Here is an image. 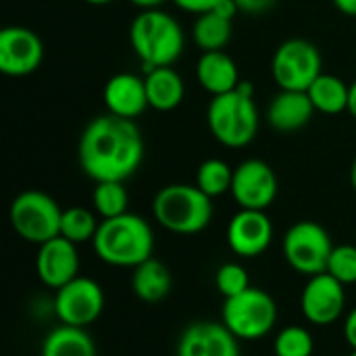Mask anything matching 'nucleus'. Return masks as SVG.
<instances>
[{"instance_id": "nucleus-9", "label": "nucleus", "mask_w": 356, "mask_h": 356, "mask_svg": "<svg viewBox=\"0 0 356 356\" xmlns=\"http://www.w3.org/2000/svg\"><path fill=\"white\" fill-rule=\"evenodd\" d=\"M271 73L280 90H302L307 92L311 83L323 73L321 71V54L319 48L300 38L286 40L277 46Z\"/></svg>"}, {"instance_id": "nucleus-26", "label": "nucleus", "mask_w": 356, "mask_h": 356, "mask_svg": "<svg viewBox=\"0 0 356 356\" xmlns=\"http://www.w3.org/2000/svg\"><path fill=\"white\" fill-rule=\"evenodd\" d=\"M92 204L96 215H100L102 219L125 215L129 196L123 181H98L92 192Z\"/></svg>"}, {"instance_id": "nucleus-13", "label": "nucleus", "mask_w": 356, "mask_h": 356, "mask_svg": "<svg viewBox=\"0 0 356 356\" xmlns=\"http://www.w3.org/2000/svg\"><path fill=\"white\" fill-rule=\"evenodd\" d=\"M44 58V46L35 31L19 25L0 31V71L10 77L33 73Z\"/></svg>"}, {"instance_id": "nucleus-33", "label": "nucleus", "mask_w": 356, "mask_h": 356, "mask_svg": "<svg viewBox=\"0 0 356 356\" xmlns=\"http://www.w3.org/2000/svg\"><path fill=\"white\" fill-rule=\"evenodd\" d=\"M344 340L353 350H356V307L348 313L344 321Z\"/></svg>"}, {"instance_id": "nucleus-12", "label": "nucleus", "mask_w": 356, "mask_h": 356, "mask_svg": "<svg viewBox=\"0 0 356 356\" xmlns=\"http://www.w3.org/2000/svg\"><path fill=\"white\" fill-rule=\"evenodd\" d=\"M344 305H346L344 284H340L327 271L309 277L300 294V309L305 319L319 327L338 321L340 315L344 313Z\"/></svg>"}, {"instance_id": "nucleus-18", "label": "nucleus", "mask_w": 356, "mask_h": 356, "mask_svg": "<svg viewBox=\"0 0 356 356\" xmlns=\"http://www.w3.org/2000/svg\"><path fill=\"white\" fill-rule=\"evenodd\" d=\"M315 106L302 90H280L267 108L269 125L280 134H292L302 129L315 115Z\"/></svg>"}, {"instance_id": "nucleus-20", "label": "nucleus", "mask_w": 356, "mask_h": 356, "mask_svg": "<svg viewBox=\"0 0 356 356\" xmlns=\"http://www.w3.org/2000/svg\"><path fill=\"white\" fill-rule=\"evenodd\" d=\"M146 94L148 106L161 113H169L184 102L186 86L179 73L171 67H159L146 73Z\"/></svg>"}, {"instance_id": "nucleus-2", "label": "nucleus", "mask_w": 356, "mask_h": 356, "mask_svg": "<svg viewBox=\"0 0 356 356\" xmlns=\"http://www.w3.org/2000/svg\"><path fill=\"white\" fill-rule=\"evenodd\" d=\"M92 246L102 263L134 269L152 257L154 234L144 217L125 213L113 219H102Z\"/></svg>"}, {"instance_id": "nucleus-35", "label": "nucleus", "mask_w": 356, "mask_h": 356, "mask_svg": "<svg viewBox=\"0 0 356 356\" xmlns=\"http://www.w3.org/2000/svg\"><path fill=\"white\" fill-rule=\"evenodd\" d=\"M134 6H138V8H142V10H148V8H159L163 2H167V0H129Z\"/></svg>"}, {"instance_id": "nucleus-37", "label": "nucleus", "mask_w": 356, "mask_h": 356, "mask_svg": "<svg viewBox=\"0 0 356 356\" xmlns=\"http://www.w3.org/2000/svg\"><path fill=\"white\" fill-rule=\"evenodd\" d=\"M83 2L94 4V6H104V4H111V2H115V0H83Z\"/></svg>"}, {"instance_id": "nucleus-27", "label": "nucleus", "mask_w": 356, "mask_h": 356, "mask_svg": "<svg viewBox=\"0 0 356 356\" xmlns=\"http://www.w3.org/2000/svg\"><path fill=\"white\" fill-rule=\"evenodd\" d=\"M98 219L92 211L83 209V207H71L67 211H63V219H60V236L67 238L73 244H81V242H92L96 232H98Z\"/></svg>"}, {"instance_id": "nucleus-36", "label": "nucleus", "mask_w": 356, "mask_h": 356, "mask_svg": "<svg viewBox=\"0 0 356 356\" xmlns=\"http://www.w3.org/2000/svg\"><path fill=\"white\" fill-rule=\"evenodd\" d=\"M348 113L356 119V79L350 83V96H348Z\"/></svg>"}, {"instance_id": "nucleus-6", "label": "nucleus", "mask_w": 356, "mask_h": 356, "mask_svg": "<svg viewBox=\"0 0 356 356\" xmlns=\"http://www.w3.org/2000/svg\"><path fill=\"white\" fill-rule=\"evenodd\" d=\"M277 321V305L261 288H248L234 298H225L221 323L238 340H261Z\"/></svg>"}, {"instance_id": "nucleus-32", "label": "nucleus", "mask_w": 356, "mask_h": 356, "mask_svg": "<svg viewBox=\"0 0 356 356\" xmlns=\"http://www.w3.org/2000/svg\"><path fill=\"white\" fill-rule=\"evenodd\" d=\"M234 4L238 6V10L248 13V15H261L265 10H269L275 0H234Z\"/></svg>"}, {"instance_id": "nucleus-4", "label": "nucleus", "mask_w": 356, "mask_h": 356, "mask_svg": "<svg viewBox=\"0 0 356 356\" xmlns=\"http://www.w3.org/2000/svg\"><path fill=\"white\" fill-rule=\"evenodd\" d=\"M129 42L148 73L159 67H171L181 56L186 40L181 25L169 13L148 8L134 19Z\"/></svg>"}, {"instance_id": "nucleus-23", "label": "nucleus", "mask_w": 356, "mask_h": 356, "mask_svg": "<svg viewBox=\"0 0 356 356\" xmlns=\"http://www.w3.org/2000/svg\"><path fill=\"white\" fill-rule=\"evenodd\" d=\"M313 106L317 113L323 115H340L348 111V96H350V86L330 73H321L311 88L307 90Z\"/></svg>"}, {"instance_id": "nucleus-38", "label": "nucleus", "mask_w": 356, "mask_h": 356, "mask_svg": "<svg viewBox=\"0 0 356 356\" xmlns=\"http://www.w3.org/2000/svg\"><path fill=\"white\" fill-rule=\"evenodd\" d=\"M350 184H353V188L356 190V159L355 163H353V167H350Z\"/></svg>"}, {"instance_id": "nucleus-15", "label": "nucleus", "mask_w": 356, "mask_h": 356, "mask_svg": "<svg viewBox=\"0 0 356 356\" xmlns=\"http://www.w3.org/2000/svg\"><path fill=\"white\" fill-rule=\"evenodd\" d=\"M35 271L46 288L58 290L79 275V254L77 244L63 236H56L40 244L35 257Z\"/></svg>"}, {"instance_id": "nucleus-1", "label": "nucleus", "mask_w": 356, "mask_h": 356, "mask_svg": "<svg viewBox=\"0 0 356 356\" xmlns=\"http://www.w3.org/2000/svg\"><path fill=\"white\" fill-rule=\"evenodd\" d=\"M81 171L98 181H125L131 177L144 159V140L131 119L117 115L94 117L77 146Z\"/></svg>"}, {"instance_id": "nucleus-10", "label": "nucleus", "mask_w": 356, "mask_h": 356, "mask_svg": "<svg viewBox=\"0 0 356 356\" xmlns=\"http://www.w3.org/2000/svg\"><path fill=\"white\" fill-rule=\"evenodd\" d=\"M104 311V292L98 282L77 275L73 282L56 290L54 313L65 325L88 327Z\"/></svg>"}, {"instance_id": "nucleus-22", "label": "nucleus", "mask_w": 356, "mask_h": 356, "mask_svg": "<svg viewBox=\"0 0 356 356\" xmlns=\"http://www.w3.org/2000/svg\"><path fill=\"white\" fill-rule=\"evenodd\" d=\"M42 356H96V346L86 327L63 323L46 334Z\"/></svg>"}, {"instance_id": "nucleus-21", "label": "nucleus", "mask_w": 356, "mask_h": 356, "mask_svg": "<svg viewBox=\"0 0 356 356\" xmlns=\"http://www.w3.org/2000/svg\"><path fill=\"white\" fill-rule=\"evenodd\" d=\"M131 290L144 302H161L171 292V271L165 263L150 257L134 267Z\"/></svg>"}, {"instance_id": "nucleus-14", "label": "nucleus", "mask_w": 356, "mask_h": 356, "mask_svg": "<svg viewBox=\"0 0 356 356\" xmlns=\"http://www.w3.org/2000/svg\"><path fill=\"white\" fill-rule=\"evenodd\" d=\"M273 240V223L265 211L240 209L227 225V246L244 259L263 254Z\"/></svg>"}, {"instance_id": "nucleus-31", "label": "nucleus", "mask_w": 356, "mask_h": 356, "mask_svg": "<svg viewBox=\"0 0 356 356\" xmlns=\"http://www.w3.org/2000/svg\"><path fill=\"white\" fill-rule=\"evenodd\" d=\"M181 10L194 13V15H202V13H211L215 10L223 0H173Z\"/></svg>"}, {"instance_id": "nucleus-7", "label": "nucleus", "mask_w": 356, "mask_h": 356, "mask_svg": "<svg viewBox=\"0 0 356 356\" xmlns=\"http://www.w3.org/2000/svg\"><path fill=\"white\" fill-rule=\"evenodd\" d=\"M8 219L19 238L40 246L60 236L63 209L46 192L27 190L13 200Z\"/></svg>"}, {"instance_id": "nucleus-34", "label": "nucleus", "mask_w": 356, "mask_h": 356, "mask_svg": "<svg viewBox=\"0 0 356 356\" xmlns=\"http://www.w3.org/2000/svg\"><path fill=\"white\" fill-rule=\"evenodd\" d=\"M332 2L340 13H344L348 17H356V0H332Z\"/></svg>"}, {"instance_id": "nucleus-8", "label": "nucleus", "mask_w": 356, "mask_h": 356, "mask_svg": "<svg viewBox=\"0 0 356 356\" xmlns=\"http://www.w3.org/2000/svg\"><path fill=\"white\" fill-rule=\"evenodd\" d=\"M282 248L294 271L313 277L327 271L334 242L323 225L315 221H298L286 232Z\"/></svg>"}, {"instance_id": "nucleus-30", "label": "nucleus", "mask_w": 356, "mask_h": 356, "mask_svg": "<svg viewBox=\"0 0 356 356\" xmlns=\"http://www.w3.org/2000/svg\"><path fill=\"white\" fill-rule=\"evenodd\" d=\"M327 273L334 275L344 286L356 284V246L350 244L334 246L327 263Z\"/></svg>"}, {"instance_id": "nucleus-19", "label": "nucleus", "mask_w": 356, "mask_h": 356, "mask_svg": "<svg viewBox=\"0 0 356 356\" xmlns=\"http://www.w3.org/2000/svg\"><path fill=\"white\" fill-rule=\"evenodd\" d=\"M196 77H198L200 86L213 96L232 92L240 86L238 65L223 50L202 52V56L196 63Z\"/></svg>"}, {"instance_id": "nucleus-39", "label": "nucleus", "mask_w": 356, "mask_h": 356, "mask_svg": "<svg viewBox=\"0 0 356 356\" xmlns=\"http://www.w3.org/2000/svg\"><path fill=\"white\" fill-rule=\"evenodd\" d=\"M350 356H356V350H353V353H350Z\"/></svg>"}, {"instance_id": "nucleus-24", "label": "nucleus", "mask_w": 356, "mask_h": 356, "mask_svg": "<svg viewBox=\"0 0 356 356\" xmlns=\"http://www.w3.org/2000/svg\"><path fill=\"white\" fill-rule=\"evenodd\" d=\"M192 38L202 52L223 50L232 40V19L217 10L202 13L194 21Z\"/></svg>"}, {"instance_id": "nucleus-16", "label": "nucleus", "mask_w": 356, "mask_h": 356, "mask_svg": "<svg viewBox=\"0 0 356 356\" xmlns=\"http://www.w3.org/2000/svg\"><path fill=\"white\" fill-rule=\"evenodd\" d=\"M177 356H240V346L223 323L196 321L181 334Z\"/></svg>"}, {"instance_id": "nucleus-17", "label": "nucleus", "mask_w": 356, "mask_h": 356, "mask_svg": "<svg viewBox=\"0 0 356 356\" xmlns=\"http://www.w3.org/2000/svg\"><path fill=\"white\" fill-rule=\"evenodd\" d=\"M102 98L111 115L134 121L148 106L146 81L134 73H117L106 81Z\"/></svg>"}, {"instance_id": "nucleus-25", "label": "nucleus", "mask_w": 356, "mask_h": 356, "mask_svg": "<svg viewBox=\"0 0 356 356\" xmlns=\"http://www.w3.org/2000/svg\"><path fill=\"white\" fill-rule=\"evenodd\" d=\"M234 169L221 159H207L196 169V186L211 198L232 192Z\"/></svg>"}, {"instance_id": "nucleus-3", "label": "nucleus", "mask_w": 356, "mask_h": 356, "mask_svg": "<svg viewBox=\"0 0 356 356\" xmlns=\"http://www.w3.org/2000/svg\"><path fill=\"white\" fill-rule=\"evenodd\" d=\"M207 123L219 144L227 148L248 146L259 131V108L254 104L252 83L240 81L236 90L213 96Z\"/></svg>"}, {"instance_id": "nucleus-28", "label": "nucleus", "mask_w": 356, "mask_h": 356, "mask_svg": "<svg viewBox=\"0 0 356 356\" xmlns=\"http://www.w3.org/2000/svg\"><path fill=\"white\" fill-rule=\"evenodd\" d=\"M273 353L275 356H313L315 342L309 330L300 325H288L277 334Z\"/></svg>"}, {"instance_id": "nucleus-5", "label": "nucleus", "mask_w": 356, "mask_h": 356, "mask_svg": "<svg viewBox=\"0 0 356 356\" xmlns=\"http://www.w3.org/2000/svg\"><path fill=\"white\" fill-rule=\"evenodd\" d=\"M152 213L161 227L179 236H194L209 227L213 219V198L196 184H171L156 192Z\"/></svg>"}, {"instance_id": "nucleus-11", "label": "nucleus", "mask_w": 356, "mask_h": 356, "mask_svg": "<svg viewBox=\"0 0 356 356\" xmlns=\"http://www.w3.org/2000/svg\"><path fill=\"white\" fill-rule=\"evenodd\" d=\"M232 196L240 209L265 211L277 196V177L261 159H248L234 169Z\"/></svg>"}, {"instance_id": "nucleus-29", "label": "nucleus", "mask_w": 356, "mask_h": 356, "mask_svg": "<svg viewBox=\"0 0 356 356\" xmlns=\"http://www.w3.org/2000/svg\"><path fill=\"white\" fill-rule=\"evenodd\" d=\"M215 286L223 294V298H234L242 294L244 290L250 288V277L248 271L238 265V263H225L217 269L215 275Z\"/></svg>"}]
</instances>
